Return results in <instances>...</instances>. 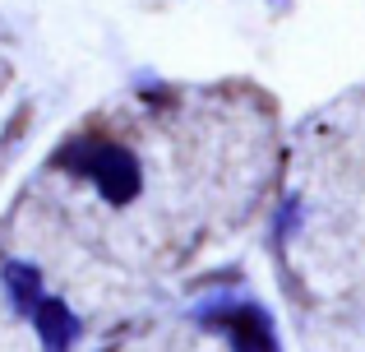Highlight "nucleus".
<instances>
[{
	"label": "nucleus",
	"mask_w": 365,
	"mask_h": 352,
	"mask_svg": "<svg viewBox=\"0 0 365 352\" xmlns=\"http://www.w3.org/2000/svg\"><path fill=\"white\" fill-rule=\"evenodd\" d=\"M227 334H232L236 352H273V334H268V320L259 316V311H236L232 320H227Z\"/></svg>",
	"instance_id": "7ed1b4c3"
},
{
	"label": "nucleus",
	"mask_w": 365,
	"mask_h": 352,
	"mask_svg": "<svg viewBox=\"0 0 365 352\" xmlns=\"http://www.w3.org/2000/svg\"><path fill=\"white\" fill-rule=\"evenodd\" d=\"M70 158L74 163H65V167H74V176H88L107 204H130V199H139L143 167L125 144H116V139H79V144L70 149Z\"/></svg>",
	"instance_id": "f257e3e1"
},
{
	"label": "nucleus",
	"mask_w": 365,
	"mask_h": 352,
	"mask_svg": "<svg viewBox=\"0 0 365 352\" xmlns=\"http://www.w3.org/2000/svg\"><path fill=\"white\" fill-rule=\"evenodd\" d=\"M5 288H9V297H14L28 316H33L37 301H42V278H37L28 264H9V269H5Z\"/></svg>",
	"instance_id": "20e7f679"
},
{
	"label": "nucleus",
	"mask_w": 365,
	"mask_h": 352,
	"mask_svg": "<svg viewBox=\"0 0 365 352\" xmlns=\"http://www.w3.org/2000/svg\"><path fill=\"white\" fill-rule=\"evenodd\" d=\"M33 320H37V334H42L46 352H65V343L74 338V311H65L61 301H37Z\"/></svg>",
	"instance_id": "f03ea898"
}]
</instances>
